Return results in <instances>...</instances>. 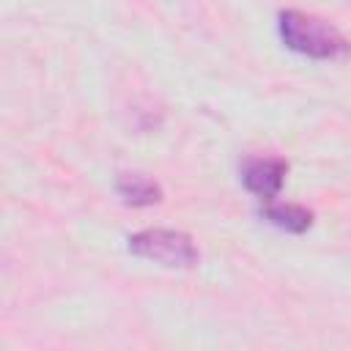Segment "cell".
<instances>
[{
	"instance_id": "obj_1",
	"label": "cell",
	"mask_w": 351,
	"mask_h": 351,
	"mask_svg": "<svg viewBox=\"0 0 351 351\" xmlns=\"http://www.w3.org/2000/svg\"><path fill=\"white\" fill-rule=\"evenodd\" d=\"M277 27H280V38L288 49L313 58V60H343L351 52L348 38L329 25L326 19H318L313 14H302V11H280L277 16Z\"/></svg>"
},
{
	"instance_id": "obj_2",
	"label": "cell",
	"mask_w": 351,
	"mask_h": 351,
	"mask_svg": "<svg viewBox=\"0 0 351 351\" xmlns=\"http://www.w3.org/2000/svg\"><path fill=\"white\" fill-rule=\"evenodd\" d=\"M129 252L145 261H154L159 266L170 269H189L197 263L200 252L195 241L181 233V230H167V228H148L134 236H129Z\"/></svg>"
},
{
	"instance_id": "obj_3",
	"label": "cell",
	"mask_w": 351,
	"mask_h": 351,
	"mask_svg": "<svg viewBox=\"0 0 351 351\" xmlns=\"http://www.w3.org/2000/svg\"><path fill=\"white\" fill-rule=\"evenodd\" d=\"M285 173H288V165L285 159H269V156H255V159H247L241 165V184L258 195L261 200H271L282 181H285Z\"/></svg>"
},
{
	"instance_id": "obj_4",
	"label": "cell",
	"mask_w": 351,
	"mask_h": 351,
	"mask_svg": "<svg viewBox=\"0 0 351 351\" xmlns=\"http://www.w3.org/2000/svg\"><path fill=\"white\" fill-rule=\"evenodd\" d=\"M258 214L269 225H274V228H280L285 233H304L313 225V211H307L304 206H296V203H280L274 197L271 200H263V206L258 208Z\"/></svg>"
},
{
	"instance_id": "obj_5",
	"label": "cell",
	"mask_w": 351,
	"mask_h": 351,
	"mask_svg": "<svg viewBox=\"0 0 351 351\" xmlns=\"http://www.w3.org/2000/svg\"><path fill=\"white\" fill-rule=\"evenodd\" d=\"M115 192L121 195V200L126 206H134V208L154 206L162 200V186L140 173H121L115 178Z\"/></svg>"
}]
</instances>
